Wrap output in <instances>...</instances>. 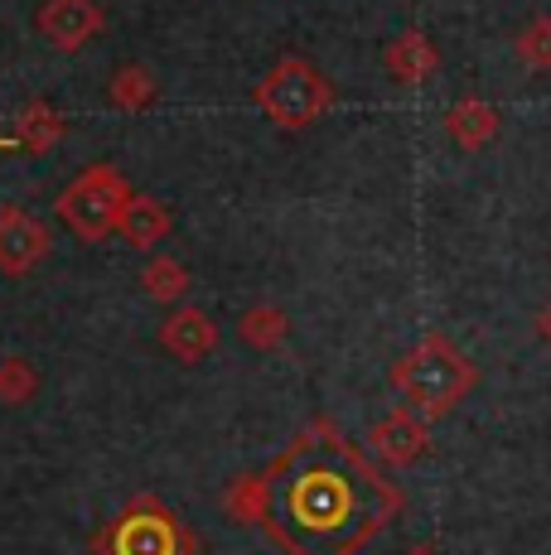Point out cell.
<instances>
[{
  "instance_id": "cell-1",
  "label": "cell",
  "mask_w": 551,
  "mask_h": 555,
  "mask_svg": "<svg viewBox=\"0 0 551 555\" xmlns=\"http://www.w3.org/2000/svg\"><path fill=\"white\" fill-rule=\"evenodd\" d=\"M401 493L330 425H310L267 468V527L285 555H358Z\"/></svg>"
},
{
  "instance_id": "cell-2",
  "label": "cell",
  "mask_w": 551,
  "mask_h": 555,
  "mask_svg": "<svg viewBox=\"0 0 551 555\" xmlns=\"http://www.w3.org/2000/svg\"><path fill=\"white\" fill-rule=\"evenodd\" d=\"M392 387H397V397L417 415L436 421V415L454 411V405L464 401V391L474 387V362L445 334H426L407 358H397Z\"/></svg>"
},
{
  "instance_id": "cell-3",
  "label": "cell",
  "mask_w": 551,
  "mask_h": 555,
  "mask_svg": "<svg viewBox=\"0 0 551 555\" xmlns=\"http://www.w3.org/2000/svg\"><path fill=\"white\" fill-rule=\"evenodd\" d=\"M131 198L136 194L112 165H92L59 194L54 212L78 242H102L107 232H121V212Z\"/></svg>"
},
{
  "instance_id": "cell-4",
  "label": "cell",
  "mask_w": 551,
  "mask_h": 555,
  "mask_svg": "<svg viewBox=\"0 0 551 555\" xmlns=\"http://www.w3.org/2000/svg\"><path fill=\"white\" fill-rule=\"evenodd\" d=\"M330 102H334L330 82H324L305 59H281L257 88V106L281 126V131L310 126L315 116L330 112Z\"/></svg>"
},
{
  "instance_id": "cell-5",
  "label": "cell",
  "mask_w": 551,
  "mask_h": 555,
  "mask_svg": "<svg viewBox=\"0 0 551 555\" xmlns=\"http://www.w3.org/2000/svg\"><path fill=\"white\" fill-rule=\"evenodd\" d=\"M35 25L54 49L78 53L82 44H92L107 29V15H102L98 0H39Z\"/></svg>"
},
{
  "instance_id": "cell-6",
  "label": "cell",
  "mask_w": 551,
  "mask_h": 555,
  "mask_svg": "<svg viewBox=\"0 0 551 555\" xmlns=\"http://www.w3.org/2000/svg\"><path fill=\"white\" fill-rule=\"evenodd\" d=\"M49 256V228L25 208H0V275H25Z\"/></svg>"
},
{
  "instance_id": "cell-7",
  "label": "cell",
  "mask_w": 551,
  "mask_h": 555,
  "mask_svg": "<svg viewBox=\"0 0 551 555\" xmlns=\"http://www.w3.org/2000/svg\"><path fill=\"white\" fill-rule=\"evenodd\" d=\"M112 555H179L175 521L161 507H131L112 527Z\"/></svg>"
},
{
  "instance_id": "cell-8",
  "label": "cell",
  "mask_w": 551,
  "mask_h": 555,
  "mask_svg": "<svg viewBox=\"0 0 551 555\" xmlns=\"http://www.w3.org/2000/svg\"><path fill=\"white\" fill-rule=\"evenodd\" d=\"M368 435H373V450H377V459H387L392 468L417 464V459L431 450L426 415H417L411 405H401V411H387L383 421H377Z\"/></svg>"
},
{
  "instance_id": "cell-9",
  "label": "cell",
  "mask_w": 551,
  "mask_h": 555,
  "mask_svg": "<svg viewBox=\"0 0 551 555\" xmlns=\"http://www.w3.org/2000/svg\"><path fill=\"white\" fill-rule=\"evenodd\" d=\"M214 319L204 314V309H194V305H184V309H175V314L161 324V348L169 358H179V362H204L208 358V348H214Z\"/></svg>"
},
{
  "instance_id": "cell-10",
  "label": "cell",
  "mask_w": 551,
  "mask_h": 555,
  "mask_svg": "<svg viewBox=\"0 0 551 555\" xmlns=\"http://www.w3.org/2000/svg\"><path fill=\"white\" fill-rule=\"evenodd\" d=\"M445 135H450L460 151H484L498 135V112L484 98H464L445 112Z\"/></svg>"
},
{
  "instance_id": "cell-11",
  "label": "cell",
  "mask_w": 551,
  "mask_h": 555,
  "mask_svg": "<svg viewBox=\"0 0 551 555\" xmlns=\"http://www.w3.org/2000/svg\"><path fill=\"white\" fill-rule=\"evenodd\" d=\"M436 68H440V53L421 29H407V35H397L387 44V73L397 82H426Z\"/></svg>"
},
{
  "instance_id": "cell-12",
  "label": "cell",
  "mask_w": 551,
  "mask_h": 555,
  "mask_svg": "<svg viewBox=\"0 0 551 555\" xmlns=\"http://www.w3.org/2000/svg\"><path fill=\"white\" fill-rule=\"evenodd\" d=\"M165 232H169V212H165V203L161 198H145V194H136L131 203H126V212H121V237L131 242V247H155V242H165Z\"/></svg>"
},
{
  "instance_id": "cell-13",
  "label": "cell",
  "mask_w": 551,
  "mask_h": 555,
  "mask_svg": "<svg viewBox=\"0 0 551 555\" xmlns=\"http://www.w3.org/2000/svg\"><path fill=\"white\" fill-rule=\"evenodd\" d=\"M141 291L151 295V300H184V291H189L184 261H175V256H151V261L141 266Z\"/></svg>"
},
{
  "instance_id": "cell-14",
  "label": "cell",
  "mask_w": 551,
  "mask_h": 555,
  "mask_svg": "<svg viewBox=\"0 0 551 555\" xmlns=\"http://www.w3.org/2000/svg\"><path fill=\"white\" fill-rule=\"evenodd\" d=\"M107 98H112V106H121V112H141V106H151V98H155V78L141 63H126L107 82Z\"/></svg>"
},
{
  "instance_id": "cell-15",
  "label": "cell",
  "mask_w": 551,
  "mask_h": 555,
  "mask_svg": "<svg viewBox=\"0 0 551 555\" xmlns=\"http://www.w3.org/2000/svg\"><path fill=\"white\" fill-rule=\"evenodd\" d=\"M285 314L276 305H257V309H247L242 314V344L247 348H257V353H271V348H281V338H285Z\"/></svg>"
},
{
  "instance_id": "cell-16",
  "label": "cell",
  "mask_w": 551,
  "mask_h": 555,
  "mask_svg": "<svg viewBox=\"0 0 551 555\" xmlns=\"http://www.w3.org/2000/svg\"><path fill=\"white\" fill-rule=\"evenodd\" d=\"M39 391V372L29 367L25 358H0V401L5 405H20V401H29Z\"/></svg>"
},
{
  "instance_id": "cell-17",
  "label": "cell",
  "mask_w": 551,
  "mask_h": 555,
  "mask_svg": "<svg viewBox=\"0 0 551 555\" xmlns=\"http://www.w3.org/2000/svg\"><path fill=\"white\" fill-rule=\"evenodd\" d=\"M513 49L533 73H547L551 68V15H537L533 25H523V35H517Z\"/></svg>"
},
{
  "instance_id": "cell-18",
  "label": "cell",
  "mask_w": 551,
  "mask_h": 555,
  "mask_svg": "<svg viewBox=\"0 0 551 555\" xmlns=\"http://www.w3.org/2000/svg\"><path fill=\"white\" fill-rule=\"evenodd\" d=\"M228 512L238 521H267V474L232 483L228 488Z\"/></svg>"
},
{
  "instance_id": "cell-19",
  "label": "cell",
  "mask_w": 551,
  "mask_h": 555,
  "mask_svg": "<svg viewBox=\"0 0 551 555\" xmlns=\"http://www.w3.org/2000/svg\"><path fill=\"white\" fill-rule=\"evenodd\" d=\"M59 131H63V121L49 112L44 102H35L29 112H20V141H25L29 151H49V145L59 141Z\"/></svg>"
},
{
  "instance_id": "cell-20",
  "label": "cell",
  "mask_w": 551,
  "mask_h": 555,
  "mask_svg": "<svg viewBox=\"0 0 551 555\" xmlns=\"http://www.w3.org/2000/svg\"><path fill=\"white\" fill-rule=\"evenodd\" d=\"M537 334H542V338H547V344H551V305L542 309V314H537Z\"/></svg>"
},
{
  "instance_id": "cell-21",
  "label": "cell",
  "mask_w": 551,
  "mask_h": 555,
  "mask_svg": "<svg viewBox=\"0 0 551 555\" xmlns=\"http://www.w3.org/2000/svg\"><path fill=\"white\" fill-rule=\"evenodd\" d=\"M407 555H445V551H436V546H417V551H407Z\"/></svg>"
}]
</instances>
